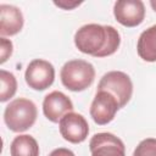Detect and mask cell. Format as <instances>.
Returning a JSON list of instances; mask_svg holds the SVG:
<instances>
[{
    "mask_svg": "<svg viewBox=\"0 0 156 156\" xmlns=\"http://www.w3.org/2000/svg\"><path fill=\"white\" fill-rule=\"evenodd\" d=\"M119 44V33L112 26L89 23L82 26L74 34L76 48L94 57H106L115 54Z\"/></svg>",
    "mask_w": 156,
    "mask_h": 156,
    "instance_id": "obj_1",
    "label": "cell"
},
{
    "mask_svg": "<svg viewBox=\"0 0 156 156\" xmlns=\"http://www.w3.org/2000/svg\"><path fill=\"white\" fill-rule=\"evenodd\" d=\"M38 110L35 104L26 98L12 100L4 111V121L7 128L16 133L28 130L37 121Z\"/></svg>",
    "mask_w": 156,
    "mask_h": 156,
    "instance_id": "obj_2",
    "label": "cell"
},
{
    "mask_svg": "<svg viewBox=\"0 0 156 156\" xmlns=\"http://www.w3.org/2000/svg\"><path fill=\"white\" fill-rule=\"evenodd\" d=\"M61 82L71 91H83L88 89L95 79L94 66L85 60L67 61L60 72Z\"/></svg>",
    "mask_w": 156,
    "mask_h": 156,
    "instance_id": "obj_3",
    "label": "cell"
},
{
    "mask_svg": "<svg viewBox=\"0 0 156 156\" xmlns=\"http://www.w3.org/2000/svg\"><path fill=\"white\" fill-rule=\"evenodd\" d=\"M98 90H105L113 95L119 108H122L129 102L133 95V83L127 73L122 71H110L101 77Z\"/></svg>",
    "mask_w": 156,
    "mask_h": 156,
    "instance_id": "obj_4",
    "label": "cell"
},
{
    "mask_svg": "<svg viewBox=\"0 0 156 156\" xmlns=\"http://www.w3.org/2000/svg\"><path fill=\"white\" fill-rule=\"evenodd\" d=\"M24 79L27 85L33 90H45L51 87L55 80V68L49 61L35 58L27 66Z\"/></svg>",
    "mask_w": 156,
    "mask_h": 156,
    "instance_id": "obj_5",
    "label": "cell"
},
{
    "mask_svg": "<svg viewBox=\"0 0 156 156\" xmlns=\"http://www.w3.org/2000/svg\"><path fill=\"white\" fill-rule=\"evenodd\" d=\"M118 110L119 106L113 95L105 90H98L90 105V117L96 124L105 126L115 118Z\"/></svg>",
    "mask_w": 156,
    "mask_h": 156,
    "instance_id": "obj_6",
    "label": "cell"
},
{
    "mask_svg": "<svg viewBox=\"0 0 156 156\" xmlns=\"http://www.w3.org/2000/svg\"><path fill=\"white\" fill-rule=\"evenodd\" d=\"M113 15L118 23L133 28L143 23L145 18V5L141 0H118L115 2Z\"/></svg>",
    "mask_w": 156,
    "mask_h": 156,
    "instance_id": "obj_7",
    "label": "cell"
},
{
    "mask_svg": "<svg viewBox=\"0 0 156 156\" xmlns=\"http://www.w3.org/2000/svg\"><path fill=\"white\" fill-rule=\"evenodd\" d=\"M61 136L72 144L83 143L89 134V124L80 113L69 112L58 122Z\"/></svg>",
    "mask_w": 156,
    "mask_h": 156,
    "instance_id": "obj_8",
    "label": "cell"
},
{
    "mask_svg": "<svg viewBox=\"0 0 156 156\" xmlns=\"http://www.w3.org/2000/svg\"><path fill=\"white\" fill-rule=\"evenodd\" d=\"M91 156H126L123 141L112 133H96L89 141Z\"/></svg>",
    "mask_w": 156,
    "mask_h": 156,
    "instance_id": "obj_9",
    "label": "cell"
},
{
    "mask_svg": "<svg viewBox=\"0 0 156 156\" xmlns=\"http://www.w3.org/2000/svg\"><path fill=\"white\" fill-rule=\"evenodd\" d=\"M43 112L50 122L58 123L63 116L73 112V102L62 91L54 90L44 98Z\"/></svg>",
    "mask_w": 156,
    "mask_h": 156,
    "instance_id": "obj_10",
    "label": "cell"
},
{
    "mask_svg": "<svg viewBox=\"0 0 156 156\" xmlns=\"http://www.w3.org/2000/svg\"><path fill=\"white\" fill-rule=\"evenodd\" d=\"M22 11L13 5H0V34L1 37L16 35L23 27Z\"/></svg>",
    "mask_w": 156,
    "mask_h": 156,
    "instance_id": "obj_11",
    "label": "cell"
},
{
    "mask_svg": "<svg viewBox=\"0 0 156 156\" xmlns=\"http://www.w3.org/2000/svg\"><path fill=\"white\" fill-rule=\"evenodd\" d=\"M136 51L144 61H156V24L149 27L140 34L136 43Z\"/></svg>",
    "mask_w": 156,
    "mask_h": 156,
    "instance_id": "obj_12",
    "label": "cell"
},
{
    "mask_svg": "<svg viewBox=\"0 0 156 156\" xmlns=\"http://www.w3.org/2000/svg\"><path fill=\"white\" fill-rule=\"evenodd\" d=\"M39 145L37 140L28 134L17 135L10 146L11 156H39Z\"/></svg>",
    "mask_w": 156,
    "mask_h": 156,
    "instance_id": "obj_13",
    "label": "cell"
},
{
    "mask_svg": "<svg viewBox=\"0 0 156 156\" xmlns=\"http://www.w3.org/2000/svg\"><path fill=\"white\" fill-rule=\"evenodd\" d=\"M0 82H1V90H0V101L6 102L9 101L17 90V80L16 77L5 69L0 71Z\"/></svg>",
    "mask_w": 156,
    "mask_h": 156,
    "instance_id": "obj_14",
    "label": "cell"
},
{
    "mask_svg": "<svg viewBox=\"0 0 156 156\" xmlns=\"http://www.w3.org/2000/svg\"><path fill=\"white\" fill-rule=\"evenodd\" d=\"M132 156H156V138H146L141 140Z\"/></svg>",
    "mask_w": 156,
    "mask_h": 156,
    "instance_id": "obj_15",
    "label": "cell"
},
{
    "mask_svg": "<svg viewBox=\"0 0 156 156\" xmlns=\"http://www.w3.org/2000/svg\"><path fill=\"white\" fill-rule=\"evenodd\" d=\"M12 41L1 37L0 38V63L6 62V60L12 55Z\"/></svg>",
    "mask_w": 156,
    "mask_h": 156,
    "instance_id": "obj_16",
    "label": "cell"
},
{
    "mask_svg": "<svg viewBox=\"0 0 156 156\" xmlns=\"http://www.w3.org/2000/svg\"><path fill=\"white\" fill-rule=\"evenodd\" d=\"M49 156H76L74 152L69 149H66V147H57L55 150H52Z\"/></svg>",
    "mask_w": 156,
    "mask_h": 156,
    "instance_id": "obj_17",
    "label": "cell"
},
{
    "mask_svg": "<svg viewBox=\"0 0 156 156\" xmlns=\"http://www.w3.org/2000/svg\"><path fill=\"white\" fill-rule=\"evenodd\" d=\"M54 4L56 5V6H58V7H61V9H63V10H72V9H74V7H77V6H79L82 2H67V1H54Z\"/></svg>",
    "mask_w": 156,
    "mask_h": 156,
    "instance_id": "obj_18",
    "label": "cell"
},
{
    "mask_svg": "<svg viewBox=\"0 0 156 156\" xmlns=\"http://www.w3.org/2000/svg\"><path fill=\"white\" fill-rule=\"evenodd\" d=\"M150 5H151L152 10L156 12V0H151V1H150Z\"/></svg>",
    "mask_w": 156,
    "mask_h": 156,
    "instance_id": "obj_19",
    "label": "cell"
}]
</instances>
